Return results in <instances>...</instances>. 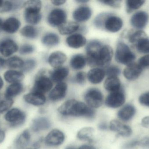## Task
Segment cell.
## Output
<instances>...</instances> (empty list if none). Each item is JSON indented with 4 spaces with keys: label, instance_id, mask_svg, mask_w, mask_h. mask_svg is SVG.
<instances>
[{
    "label": "cell",
    "instance_id": "19",
    "mask_svg": "<svg viewBox=\"0 0 149 149\" xmlns=\"http://www.w3.org/2000/svg\"><path fill=\"white\" fill-rule=\"evenodd\" d=\"M92 14V10L89 7L81 6L74 10L73 13V17L77 22H85L91 17Z\"/></svg>",
    "mask_w": 149,
    "mask_h": 149
},
{
    "label": "cell",
    "instance_id": "22",
    "mask_svg": "<svg viewBox=\"0 0 149 149\" xmlns=\"http://www.w3.org/2000/svg\"><path fill=\"white\" fill-rule=\"evenodd\" d=\"M66 43L68 46L73 49L83 47L86 43V38L80 34H74L67 38Z\"/></svg>",
    "mask_w": 149,
    "mask_h": 149
},
{
    "label": "cell",
    "instance_id": "15",
    "mask_svg": "<svg viewBox=\"0 0 149 149\" xmlns=\"http://www.w3.org/2000/svg\"><path fill=\"white\" fill-rule=\"evenodd\" d=\"M109 128L112 131L116 132L118 135L123 137H129L132 134V130L129 126L116 120L111 121Z\"/></svg>",
    "mask_w": 149,
    "mask_h": 149
},
{
    "label": "cell",
    "instance_id": "8",
    "mask_svg": "<svg viewBox=\"0 0 149 149\" xmlns=\"http://www.w3.org/2000/svg\"><path fill=\"white\" fill-rule=\"evenodd\" d=\"M113 54V50L110 45H102L97 54L96 66L105 67L108 65L112 60Z\"/></svg>",
    "mask_w": 149,
    "mask_h": 149
},
{
    "label": "cell",
    "instance_id": "23",
    "mask_svg": "<svg viewBox=\"0 0 149 149\" xmlns=\"http://www.w3.org/2000/svg\"><path fill=\"white\" fill-rule=\"evenodd\" d=\"M105 75L106 72L104 70L101 68H94L89 71L87 77L90 83L96 85L103 80Z\"/></svg>",
    "mask_w": 149,
    "mask_h": 149
},
{
    "label": "cell",
    "instance_id": "53",
    "mask_svg": "<svg viewBox=\"0 0 149 149\" xmlns=\"http://www.w3.org/2000/svg\"><path fill=\"white\" fill-rule=\"evenodd\" d=\"M107 124L104 123V122H102V123L99 124V128L100 129V130H105V129H107Z\"/></svg>",
    "mask_w": 149,
    "mask_h": 149
},
{
    "label": "cell",
    "instance_id": "36",
    "mask_svg": "<svg viewBox=\"0 0 149 149\" xmlns=\"http://www.w3.org/2000/svg\"><path fill=\"white\" fill-rule=\"evenodd\" d=\"M21 35L27 38H35L38 36V31L36 28L32 25L24 26L21 29Z\"/></svg>",
    "mask_w": 149,
    "mask_h": 149
},
{
    "label": "cell",
    "instance_id": "60",
    "mask_svg": "<svg viewBox=\"0 0 149 149\" xmlns=\"http://www.w3.org/2000/svg\"><path fill=\"white\" fill-rule=\"evenodd\" d=\"M3 1H1V0H0V8L1 7L2 4L3 3Z\"/></svg>",
    "mask_w": 149,
    "mask_h": 149
},
{
    "label": "cell",
    "instance_id": "56",
    "mask_svg": "<svg viewBox=\"0 0 149 149\" xmlns=\"http://www.w3.org/2000/svg\"><path fill=\"white\" fill-rule=\"evenodd\" d=\"M3 80L2 78H1L0 76V90L3 87Z\"/></svg>",
    "mask_w": 149,
    "mask_h": 149
},
{
    "label": "cell",
    "instance_id": "21",
    "mask_svg": "<svg viewBox=\"0 0 149 149\" xmlns=\"http://www.w3.org/2000/svg\"><path fill=\"white\" fill-rule=\"evenodd\" d=\"M67 60L66 55L61 51H56L50 54L48 61L52 67L55 68L61 67Z\"/></svg>",
    "mask_w": 149,
    "mask_h": 149
},
{
    "label": "cell",
    "instance_id": "32",
    "mask_svg": "<svg viewBox=\"0 0 149 149\" xmlns=\"http://www.w3.org/2000/svg\"><path fill=\"white\" fill-rule=\"evenodd\" d=\"M42 41L44 45L48 47H53L59 43L60 38L56 33H48L43 37Z\"/></svg>",
    "mask_w": 149,
    "mask_h": 149
},
{
    "label": "cell",
    "instance_id": "25",
    "mask_svg": "<svg viewBox=\"0 0 149 149\" xmlns=\"http://www.w3.org/2000/svg\"><path fill=\"white\" fill-rule=\"evenodd\" d=\"M69 74V70L66 67H61L56 68L50 73L52 80L55 83H61L65 79Z\"/></svg>",
    "mask_w": 149,
    "mask_h": 149
},
{
    "label": "cell",
    "instance_id": "16",
    "mask_svg": "<svg viewBox=\"0 0 149 149\" xmlns=\"http://www.w3.org/2000/svg\"><path fill=\"white\" fill-rule=\"evenodd\" d=\"M143 68L138 64L133 63L124 69L123 74L127 79L134 80L138 78L141 74Z\"/></svg>",
    "mask_w": 149,
    "mask_h": 149
},
{
    "label": "cell",
    "instance_id": "47",
    "mask_svg": "<svg viewBox=\"0 0 149 149\" xmlns=\"http://www.w3.org/2000/svg\"><path fill=\"white\" fill-rule=\"evenodd\" d=\"M138 64L143 68L149 66V54L140 58L138 60Z\"/></svg>",
    "mask_w": 149,
    "mask_h": 149
},
{
    "label": "cell",
    "instance_id": "6",
    "mask_svg": "<svg viewBox=\"0 0 149 149\" xmlns=\"http://www.w3.org/2000/svg\"><path fill=\"white\" fill-rule=\"evenodd\" d=\"M84 99L88 106L92 108H98L103 103V94L97 88H90L85 93Z\"/></svg>",
    "mask_w": 149,
    "mask_h": 149
},
{
    "label": "cell",
    "instance_id": "54",
    "mask_svg": "<svg viewBox=\"0 0 149 149\" xmlns=\"http://www.w3.org/2000/svg\"><path fill=\"white\" fill-rule=\"evenodd\" d=\"M79 149H95L94 147L89 145H84L81 146Z\"/></svg>",
    "mask_w": 149,
    "mask_h": 149
},
{
    "label": "cell",
    "instance_id": "3",
    "mask_svg": "<svg viewBox=\"0 0 149 149\" xmlns=\"http://www.w3.org/2000/svg\"><path fill=\"white\" fill-rule=\"evenodd\" d=\"M31 134L29 129L24 130L15 140L14 144L17 149H38L40 148L42 138H39L31 143Z\"/></svg>",
    "mask_w": 149,
    "mask_h": 149
},
{
    "label": "cell",
    "instance_id": "14",
    "mask_svg": "<svg viewBox=\"0 0 149 149\" xmlns=\"http://www.w3.org/2000/svg\"><path fill=\"white\" fill-rule=\"evenodd\" d=\"M67 84L64 82L58 83L57 85L51 91L49 99L52 101H58L63 99L67 92Z\"/></svg>",
    "mask_w": 149,
    "mask_h": 149
},
{
    "label": "cell",
    "instance_id": "51",
    "mask_svg": "<svg viewBox=\"0 0 149 149\" xmlns=\"http://www.w3.org/2000/svg\"><path fill=\"white\" fill-rule=\"evenodd\" d=\"M6 134L5 131L0 128V144H1L5 140Z\"/></svg>",
    "mask_w": 149,
    "mask_h": 149
},
{
    "label": "cell",
    "instance_id": "52",
    "mask_svg": "<svg viewBox=\"0 0 149 149\" xmlns=\"http://www.w3.org/2000/svg\"><path fill=\"white\" fill-rule=\"evenodd\" d=\"M51 2L52 4L56 5V6H60V5L64 4L66 1L60 0V1H52Z\"/></svg>",
    "mask_w": 149,
    "mask_h": 149
},
{
    "label": "cell",
    "instance_id": "9",
    "mask_svg": "<svg viewBox=\"0 0 149 149\" xmlns=\"http://www.w3.org/2000/svg\"><path fill=\"white\" fill-rule=\"evenodd\" d=\"M67 14L62 9L56 8L52 10L48 17V23L52 27H58L66 22Z\"/></svg>",
    "mask_w": 149,
    "mask_h": 149
},
{
    "label": "cell",
    "instance_id": "24",
    "mask_svg": "<svg viewBox=\"0 0 149 149\" xmlns=\"http://www.w3.org/2000/svg\"><path fill=\"white\" fill-rule=\"evenodd\" d=\"M21 23L17 18L10 17L3 22V30L10 34L15 33L21 26Z\"/></svg>",
    "mask_w": 149,
    "mask_h": 149
},
{
    "label": "cell",
    "instance_id": "40",
    "mask_svg": "<svg viewBox=\"0 0 149 149\" xmlns=\"http://www.w3.org/2000/svg\"><path fill=\"white\" fill-rule=\"evenodd\" d=\"M14 104L13 99H5L0 101V114L6 113L11 108Z\"/></svg>",
    "mask_w": 149,
    "mask_h": 149
},
{
    "label": "cell",
    "instance_id": "28",
    "mask_svg": "<svg viewBox=\"0 0 149 149\" xmlns=\"http://www.w3.org/2000/svg\"><path fill=\"white\" fill-rule=\"evenodd\" d=\"M4 78L7 82L11 84L20 83L24 78V74L18 71L9 70L5 72Z\"/></svg>",
    "mask_w": 149,
    "mask_h": 149
},
{
    "label": "cell",
    "instance_id": "31",
    "mask_svg": "<svg viewBox=\"0 0 149 149\" xmlns=\"http://www.w3.org/2000/svg\"><path fill=\"white\" fill-rule=\"evenodd\" d=\"M94 130L92 127H85L81 129L77 134V137L81 141L92 142L93 139Z\"/></svg>",
    "mask_w": 149,
    "mask_h": 149
},
{
    "label": "cell",
    "instance_id": "10",
    "mask_svg": "<svg viewBox=\"0 0 149 149\" xmlns=\"http://www.w3.org/2000/svg\"><path fill=\"white\" fill-rule=\"evenodd\" d=\"M125 101L126 97L124 93L120 90L109 94L106 98L105 104L108 107L118 108L124 104Z\"/></svg>",
    "mask_w": 149,
    "mask_h": 149
},
{
    "label": "cell",
    "instance_id": "57",
    "mask_svg": "<svg viewBox=\"0 0 149 149\" xmlns=\"http://www.w3.org/2000/svg\"><path fill=\"white\" fill-rule=\"evenodd\" d=\"M3 22L2 19L0 18V32L3 30Z\"/></svg>",
    "mask_w": 149,
    "mask_h": 149
},
{
    "label": "cell",
    "instance_id": "13",
    "mask_svg": "<svg viewBox=\"0 0 149 149\" xmlns=\"http://www.w3.org/2000/svg\"><path fill=\"white\" fill-rule=\"evenodd\" d=\"M16 43L11 39L6 38L0 42V53L4 57L13 55L18 50Z\"/></svg>",
    "mask_w": 149,
    "mask_h": 149
},
{
    "label": "cell",
    "instance_id": "43",
    "mask_svg": "<svg viewBox=\"0 0 149 149\" xmlns=\"http://www.w3.org/2000/svg\"><path fill=\"white\" fill-rule=\"evenodd\" d=\"M35 50V48L31 45L25 44L21 46L19 52L22 55H27L32 53Z\"/></svg>",
    "mask_w": 149,
    "mask_h": 149
},
{
    "label": "cell",
    "instance_id": "49",
    "mask_svg": "<svg viewBox=\"0 0 149 149\" xmlns=\"http://www.w3.org/2000/svg\"><path fill=\"white\" fill-rule=\"evenodd\" d=\"M139 146L143 149H149V137H144L139 141Z\"/></svg>",
    "mask_w": 149,
    "mask_h": 149
},
{
    "label": "cell",
    "instance_id": "26",
    "mask_svg": "<svg viewBox=\"0 0 149 149\" xmlns=\"http://www.w3.org/2000/svg\"><path fill=\"white\" fill-rule=\"evenodd\" d=\"M23 85L20 83H14L10 85L5 92V99H13V98L19 95L23 90Z\"/></svg>",
    "mask_w": 149,
    "mask_h": 149
},
{
    "label": "cell",
    "instance_id": "37",
    "mask_svg": "<svg viewBox=\"0 0 149 149\" xmlns=\"http://www.w3.org/2000/svg\"><path fill=\"white\" fill-rule=\"evenodd\" d=\"M24 64V61L17 57L14 56L8 59L5 61V65L7 66L9 68L13 69L20 68L22 69Z\"/></svg>",
    "mask_w": 149,
    "mask_h": 149
},
{
    "label": "cell",
    "instance_id": "35",
    "mask_svg": "<svg viewBox=\"0 0 149 149\" xmlns=\"http://www.w3.org/2000/svg\"><path fill=\"white\" fill-rule=\"evenodd\" d=\"M148 37L146 33L141 30L132 31L128 35L129 41L134 45L142 39Z\"/></svg>",
    "mask_w": 149,
    "mask_h": 149
},
{
    "label": "cell",
    "instance_id": "59",
    "mask_svg": "<svg viewBox=\"0 0 149 149\" xmlns=\"http://www.w3.org/2000/svg\"><path fill=\"white\" fill-rule=\"evenodd\" d=\"M65 149H76L74 147L72 146H69V147H67Z\"/></svg>",
    "mask_w": 149,
    "mask_h": 149
},
{
    "label": "cell",
    "instance_id": "1",
    "mask_svg": "<svg viewBox=\"0 0 149 149\" xmlns=\"http://www.w3.org/2000/svg\"><path fill=\"white\" fill-rule=\"evenodd\" d=\"M58 110L59 113L65 116L83 117L92 119L95 115V112L93 108L83 102L74 99L65 101Z\"/></svg>",
    "mask_w": 149,
    "mask_h": 149
},
{
    "label": "cell",
    "instance_id": "17",
    "mask_svg": "<svg viewBox=\"0 0 149 149\" xmlns=\"http://www.w3.org/2000/svg\"><path fill=\"white\" fill-rule=\"evenodd\" d=\"M24 99L28 104L34 106H41L44 105L46 98L43 94L31 92L24 96Z\"/></svg>",
    "mask_w": 149,
    "mask_h": 149
},
{
    "label": "cell",
    "instance_id": "38",
    "mask_svg": "<svg viewBox=\"0 0 149 149\" xmlns=\"http://www.w3.org/2000/svg\"><path fill=\"white\" fill-rule=\"evenodd\" d=\"M136 50L140 53H149V38H143L135 45Z\"/></svg>",
    "mask_w": 149,
    "mask_h": 149
},
{
    "label": "cell",
    "instance_id": "29",
    "mask_svg": "<svg viewBox=\"0 0 149 149\" xmlns=\"http://www.w3.org/2000/svg\"><path fill=\"white\" fill-rule=\"evenodd\" d=\"M79 25L75 22H65L58 27V31L63 35H70L78 30Z\"/></svg>",
    "mask_w": 149,
    "mask_h": 149
},
{
    "label": "cell",
    "instance_id": "50",
    "mask_svg": "<svg viewBox=\"0 0 149 149\" xmlns=\"http://www.w3.org/2000/svg\"><path fill=\"white\" fill-rule=\"evenodd\" d=\"M141 124L144 127H149V116H146L142 119Z\"/></svg>",
    "mask_w": 149,
    "mask_h": 149
},
{
    "label": "cell",
    "instance_id": "30",
    "mask_svg": "<svg viewBox=\"0 0 149 149\" xmlns=\"http://www.w3.org/2000/svg\"><path fill=\"white\" fill-rule=\"evenodd\" d=\"M86 59L83 55L76 54L71 59L70 65L74 70H81L86 66Z\"/></svg>",
    "mask_w": 149,
    "mask_h": 149
},
{
    "label": "cell",
    "instance_id": "33",
    "mask_svg": "<svg viewBox=\"0 0 149 149\" xmlns=\"http://www.w3.org/2000/svg\"><path fill=\"white\" fill-rule=\"evenodd\" d=\"M24 18L25 21L31 24H36L41 21L42 14L40 12L24 11Z\"/></svg>",
    "mask_w": 149,
    "mask_h": 149
},
{
    "label": "cell",
    "instance_id": "39",
    "mask_svg": "<svg viewBox=\"0 0 149 149\" xmlns=\"http://www.w3.org/2000/svg\"><path fill=\"white\" fill-rule=\"evenodd\" d=\"M145 2V1L127 0L126 1L127 12L129 13H131L132 11L138 9L143 5Z\"/></svg>",
    "mask_w": 149,
    "mask_h": 149
},
{
    "label": "cell",
    "instance_id": "27",
    "mask_svg": "<svg viewBox=\"0 0 149 149\" xmlns=\"http://www.w3.org/2000/svg\"><path fill=\"white\" fill-rule=\"evenodd\" d=\"M104 86L107 91L113 92L120 90L121 84L118 77H108L104 82Z\"/></svg>",
    "mask_w": 149,
    "mask_h": 149
},
{
    "label": "cell",
    "instance_id": "5",
    "mask_svg": "<svg viewBox=\"0 0 149 149\" xmlns=\"http://www.w3.org/2000/svg\"><path fill=\"white\" fill-rule=\"evenodd\" d=\"M4 119L10 127L15 128L22 126L26 119V115L23 110L17 108H13L7 111Z\"/></svg>",
    "mask_w": 149,
    "mask_h": 149
},
{
    "label": "cell",
    "instance_id": "55",
    "mask_svg": "<svg viewBox=\"0 0 149 149\" xmlns=\"http://www.w3.org/2000/svg\"><path fill=\"white\" fill-rule=\"evenodd\" d=\"M5 61L3 59L0 57V71L5 66Z\"/></svg>",
    "mask_w": 149,
    "mask_h": 149
},
{
    "label": "cell",
    "instance_id": "58",
    "mask_svg": "<svg viewBox=\"0 0 149 149\" xmlns=\"http://www.w3.org/2000/svg\"><path fill=\"white\" fill-rule=\"evenodd\" d=\"M76 1L78 3H86L88 2V1H85V0H80V1Z\"/></svg>",
    "mask_w": 149,
    "mask_h": 149
},
{
    "label": "cell",
    "instance_id": "2",
    "mask_svg": "<svg viewBox=\"0 0 149 149\" xmlns=\"http://www.w3.org/2000/svg\"><path fill=\"white\" fill-rule=\"evenodd\" d=\"M95 24L98 28L103 27L107 31L115 33L120 30L123 26V22L120 17L117 16L102 14L95 18Z\"/></svg>",
    "mask_w": 149,
    "mask_h": 149
},
{
    "label": "cell",
    "instance_id": "41",
    "mask_svg": "<svg viewBox=\"0 0 149 149\" xmlns=\"http://www.w3.org/2000/svg\"><path fill=\"white\" fill-rule=\"evenodd\" d=\"M106 75L108 77H118L120 74V69L116 66H110L106 69L105 71Z\"/></svg>",
    "mask_w": 149,
    "mask_h": 149
},
{
    "label": "cell",
    "instance_id": "46",
    "mask_svg": "<svg viewBox=\"0 0 149 149\" xmlns=\"http://www.w3.org/2000/svg\"><path fill=\"white\" fill-rule=\"evenodd\" d=\"M86 77V75L85 72L82 71L79 72L75 75L74 80L76 83L80 85H82L85 82Z\"/></svg>",
    "mask_w": 149,
    "mask_h": 149
},
{
    "label": "cell",
    "instance_id": "11",
    "mask_svg": "<svg viewBox=\"0 0 149 149\" xmlns=\"http://www.w3.org/2000/svg\"><path fill=\"white\" fill-rule=\"evenodd\" d=\"M65 139V136L63 132L59 129H54L48 134L45 142L47 146L55 147L63 144Z\"/></svg>",
    "mask_w": 149,
    "mask_h": 149
},
{
    "label": "cell",
    "instance_id": "45",
    "mask_svg": "<svg viewBox=\"0 0 149 149\" xmlns=\"http://www.w3.org/2000/svg\"><path fill=\"white\" fill-rule=\"evenodd\" d=\"M139 147V141L136 140H132L126 143L123 146V149H136Z\"/></svg>",
    "mask_w": 149,
    "mask_h": 149
},
{
    "label": "cell",
    "instance_id": "34",
    "mask_svg": "<svg viewBox=\"0 0 149 149\" xmlns=\"http://www.w3.org/2000/svg\"><path fill=\"white\" fill-rule=\"evenodd\" d=\"M25 11L40 12L42 8V2L38 0H30L24 3Z\"/></svg>",
    "mask_w": 149,
    "mask_h": 149
},
{
    "label": "cell",
    "instance_id": "48",
    "mask_svg": "<svg viewBox=\"0 0 149 149\" xmlns=\"http://www.w3.org/2000/svg\"><path fill=\"white\" fill-rule=\"evenodd\" d=\"M102 3L113 8H118L120 5L121 1H101Z\"/></svg>",
    "mask_w": 149,
    "mask_h": 149
},
{
    "label": "cell",
    "instance_id": "44",
    "mask_svg": "<svg viewBox=\"0 0 149 149\" xmlns=\"http://www.w3.org/2000/svg\"><path fill=\"white\" fill-rule=\"evenodd\" d=\"M139 101L141 105L149 108V92L142 94L139 97Z\"/></svg>",
    "mask_w": 149,
    "mask_h": 149
},
{
    "label": "cell",
    "instance_id": "7",
    "mask_svg": "<svg viewBox=\"0 0 149 149\" xmlns=\"http://www.w3.org/2000/svg\"><path fill=\"white\" fill-rule=\"evenodd\" d=\"M43 71L40 72L36 78L32 92L44 94L51 90L53 83L51 80L43 74Z\"/></svg>",
    "mask_w": 149,
    "mask_h": 149
},
{
    "label": "cell",
    "instance_id": "42",
    "mask_svg": "<svg viewBox=\"0 0 149 149\" xmlns=\"http://www.w3.org/2000/svg\"><path fill=\"white\" fill-rule=\"evenodd\" d=\"M36 65V61L33 59H28L24 61L23 66L21 69L24 72H28L33 70Z\"/></svg>",
    "mask_w": 149,
    "mask_h": 149
},
{
    "label": "cell",
    "instance_id": "12",
    "mask_svg": "<svg viewBox=\"0 0 149 149\" xmlns=\"http://www.w3.org/2000/svg\"><path fill=\"white\" fill-rule=\"evenodd\" d=\"M148 14L144 11H139L135 13L130 19L131 25L137 29H142L146 27L148 22Z\"/></svg>",
    "mask_w": 149,
    "mask_h": 149
},
{
    "label": "cell",
    "instance_id": "18",
    "mask_svg": "<svg viewBox=\"0 0 149 149\" xmlns=\"http://www.w3.org/2000/svg\"><path fill=\"white\" fill-rule=\"evenodd\" d=\"M51 123L46 117H38L34 119L31 122V128L33 132L37 133L39 131L48 130L50 128Z\"/></svg>",
    "mask_w": 149,
    "mask_h": 149
},
{
    "label": "cell",
    "instance_id": "4",
    "mask_svg": "<svg viewBox=\"0 0 149 149\" xmlns=\"http://www.w3.org/2000/svg\"><path fill=\"white\" fill-rule=\"evenodd\" d=\"M136 55L126 44L120 42L116 47L115 59L119 64L128 66L134 63Z\"/></svg>",
    "mask_w": 149,
    "mask_h": 149
},
{
    "label": "cell",
    "instance_id": "20",
    "mask_svg": "<svg viewBox=\"0 0 149 149\" xmlns=\"http://www.w3.org/2000/svg\"><path fill=\"white\" fill-rule=\"evenodd\" d=\"M136 110L131 104H127L123 107L118 112V118L124 122H128L133 119L135 115Z\"/></svg>",
    "mask_w": 149,
    "mask_h": 149
}]
</instances>
